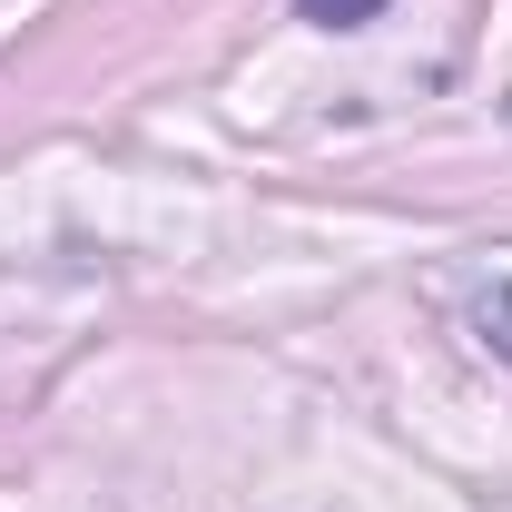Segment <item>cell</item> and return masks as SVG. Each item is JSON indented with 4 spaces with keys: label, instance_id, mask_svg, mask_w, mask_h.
<instances>
[{
    "label": "cell",
    "instance_id": "6da1fadb",
    "mask_svg": "<svg viewBox=\"0 0 512 512\" xmlns=\"http://www.w3.org/2000/svg\"><path fill=\"white\" fill-rule=\"evenodd\" d=\"M384 0H296V20H316V30H365Z\"/></svg>",
    "mask_w": 512,
    "mask_h": 512
}]
</instances>
